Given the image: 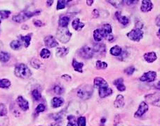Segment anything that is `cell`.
Masks as SVG:
<instances>
[{
	"instance_id": "obj_1",
	"label": "cell",
	"mask_w": 160,
	"mask_h": 126,
	"mask_svg": "<svg viewBox=\"0 0 160 126\" xmlns=\"http://www.w3.org/2000/svg\"><path fill=\"white\" fill-rule=\"evenodd\" d=\"M14 74L16 75V77H20V78L27 79L31 77L32 72L26 64H19L16 65L15 67Z\"/></svg>"
},
{
	"instance_id": "obj_2",
	"label": "cell",
	"mask_w": 160,
	"mask_h": 126,
	"mask_svg": "<svg viewBox=\"0 0 160 126\" xmlns=\"http://www.w3.org/2000/svg\"><path fill=\"white\" fill-rule=\"evenodd\" d=\"M40 11L39 10H37V11H23L20 13L16 14V15L14 16L12 19L16 23H22L26 21L27 20L30 19V18H32V16L39 15L40 14Z\"/></svg>"
},
{
	"instance_id": "obj_3",
	"label": "cell",
	"mask_w": 160,
	"mask_h": 126,
	"mask_svg": "<svg viewBox=\"0 0 160 126\" xmlns=\"http://www.w3.org/2000/svg\"><path fill=\"white\" fill-rule=\"evenodd\" d=\"M93 94V87L89 85H84L79 89L77 95L82 99H88Z\"/></svg>"
},
{
	"instance_id": "obj_4",
	"label": "cell",
	"mask_w": 160,
	"mask_h": 126,
	"mask_svg": "<svg viewBox=\"0 0 160 126\" xmlns=\"http://www.w3.org/2000/svg\"><path fill=\"white\" fill-rule=\"evenodd\" d=\"M58 39L62 43H67L70 41V37L72 36V33L70 32L67 28H60L58 29L56 33Z\"/></svg>"
},
{
	"instance_id": "obj_5",
	"label": "cell",
	"mask_w": 160,
	"mask_h": 126,
	"mask_svg": "<svg viewBox=\"0 0 160 126\" xmlns=\"http://www.w3.org/2000/svg\"><path fill=\"white\" fill-rule=\"evenodd\" d=\"M127 37L131 40L134 42H139L143 37V32L140 29L135 28L127 34Z\"/></svg>"
},
{
	"instance_id": "obj_6",
	"label": "cell",
	"mask_w": 160,
	"mask_h": 126,
	"mask_svg": "<svg viewBox=\"0 0 160 126\" xmlns=\"http://www.w3.org/2000/svg\"><path fill=\"white\" fill-rule=\"evenodd\" d=\"M78 54L81 57L84 58L85 59H89V58H92L93 55V49L89 46H84V47L81 48L79 50Z\"/></svg>"
},
{
	"instance_id": "obj_7",
	"label": "cell",
	"mask_w": 160,
	"mask_h": 126,
	"mask_svg": "<svg viewBox=\"0 0 160 126\" xmlns=\"http://www.w3.org/2000/svg\"><path fill=\"white\" fill-rule=\"evenodd\" d=\"M157 77V73L155 71H148L145 73L140 77V80L143 82H153Z\"/></svg>"
},
{
	"instance_id": "obj_8",
	"label": "cell",
	"mask_w": 160,
	"mask_h": 126,
	"mask_svg": "<svg viewBox=\"0 0 160 126\" xmlns=\"http://www.w3.org/2000/svg\"><path fill=\"white\" fill-rule=\"evenodd\" d=\"M44 44L47 47L53 48L59 45V43L52 35H48L44 38Z\"/></svg>"
},
{
	"instance_id": "obj_9",
	"label": "cell",
	"mask_w": 160,
	"mask_h": 126,
	"mask_svg": "<svg viewBox=\"0 0 160 126\" xmlns=\"http://www.w3.org/2000/svg\"><path fill=\"white\" fill-rule=\"evenodd\" d=\"M16 102L18 106L22 109L23 111H26L29 109V103L26 99H24L22 96H18L16 99Z\"/></svg>"
},
{
	"instance_id": "obj_10",
	"label": "cell",
	"mask_w": 160,
	"mask_h": 126,
	"mask_svg": "<svg viewBox=\"0 0 160 126\" xmlns=\"http://www.w3.org/2000/svg\"><path fill=\"white\" fill-rule=\"evenodd\" d=\"M149 107L145 102H143L140 103V104L139 105V108L137 111L135 113V117H141L142 115L144 114L145 112H147L148 111Z\"/></svg>"
},
{
	"instance_id": "obj_11",
	"label": "cell",
	"mask_w": 160,
	"mask_h": 126,
	"mask_svg": "<svg viewBox=\"0 0 160 126\" xmlns=\"http://www.w3.org/2000/svg\"><path fill=\"white\" fill-rule=\"evenodd\" d=\"M93 83H94L95 87L96 88H99V89L100 88L108 87V84H107L105 80L103 79V77H95Z\"/></svg>"
},
{
	"instance_id": "obj_12",
	"label": "cell",
	"mask_w": 160,
	"mask_h": 126,
	"mask_svg": "<svg viewBox=\"0 0 160 126\" xmlns=\"http://www.w3.org/2000/svg\"><path fill=\"white\" fill-rule=\"evenodd\" d=\"M101 31L103 34V37H105V38H108V37L112 35V26L108 24H104L102 28L101 29Z\"/></svg>"
},
{
	"instance_id": "obj_13",
	"label": "cell",
	"mask_w": 160,
	"mask_h": 126,
	"mask_svg": "<svg viewBox=\"0 0 160 126\" xmlns=\"http://www.w3.org/2000/svg\"><path fill=\"white\" fill-rule=\"evenodd\" d=\"M153 8V4L149 0H143L142 2V5L140 7V9L143 12L150 11Z\"/></svg>"
},
{
	"instance_id": "obj_14",
	"label": "cell",
	"mask_w": 160,
	"mask_h": 126,
	"mask_svg": "<svg viewBox=\"0 0 160 126\" xmlns=\"http://www.w3.org/2000/svg\"><path fill=\"white\" fill-rule=\"evenodd\" d=\"M99 96L101 98H105L107 96L111 95L113 94V90L109 87H103L99 89Z\"/></svg>"
},
{
	"instance_id": "obj_15",
	"label": "cell",
	"mask_w": 160,
	"mask_h": 126,
	"mask_svg": "<svg viewBox=\"0 0 160 126\" xmlns=\"http://www.w3.org/2000/svg\"><path fill=\"white\" fill-rule=\"evenodd\" d=\"M143 57H144L145 60L148 63H152L154 61H155L157 58V54H156L155 52H148V53L145 54Z\"/></svg>"
},
{
	"instance_id": "obj_16",
	"label": "cell",
	"mask_w": 160,
	"mask_h": 126,
	"mask_svg": "<svg viewBox=\"0 0 160 126\" xmlns=\"http://www.w3.org/2000/svg\"><path fill=\"white\" fill-rule=\"evenodd\" d=\"M123 82H124V80L123 78H122V77L116 79L113 82L114 85L117 87V90L120 92H124L126 90V86L124 85Z\"/></svg>"
},
{
	"instance_id": "obj_17",
	"label": "cell",
	"mask_w": 160,
	"mask_h": 126,
	"mask_svg": "<svg viewBox=\"0 0 160 126\" xmlns=\"http://www.w3.org/2000/svg\"><path fill=\"white\" fill-rule=\"evenodd\" d=\"M115 16H116V18L119 20V22L120 23V24L124 25V26H126V25L128 24V22H129L128 18L125 16H122L121 14V12H119V11L116 12Z\"/></svg>"
},
{
	"instance_id": "obj_18",
	"label": "cell",
	"mask_w": 160,
	"mask_h": 126,
	"mask_svg": "<svg viewBox=\"0 0 160 126\" xmlns=\"http://www.w3.org/2000/svg\"><path fill=\"white\" fill-rule=\"evenodd\" d=\"M105 46L103 44H96L94 45L92 49L93 52H94V53L102 54L105 53Z\"/></svg>"
},
{
	"instance_id": "obj_19",
	"label": "cell",
	"mask_w": 160,
	"mask_h": 126,
	"mask_svg": "<svg viewBox=\"0 0 160 126\" xmlns=\"http://www.w3.org/2000/svg\"><path fill=\"white\" fill-rule=\"evenodd\" d=\"M124 104H125V103H124V96L121 95V94L117 95V97H116L115 102H114V105H115L116 108L117 109L122 108V107H123L124 106Z\"/></svg>"
},
{
	"instance_id": "obj_20",
	"label": "cell",
	"mask_w": 160,
	"mask_h": 126,
	"mask_svg": "<svg viewBox=\"0 0 160 126\" xmlns=\"http://www.w3.org/2000/svg\"><path fill=\"white\" fill-rule=\"evenodd\" d=\"M72 28H73L75 30L80 31V30H82L83 28H84V23L81 22L80 20L79 19V18H76V19H74L73 21H72Z\"/></svg>"
},
{
	"instance_id": "obj_21",
	"label": "cell",
	"mask_w": 160,
	"mask_h": 126,
	"mask_svg": "<svg viewBox=\"0 0 160 126\" xmlns=\"http://www.w3.org/2000/svg\"><path fill=\"white\" fill-rule=\"evenodd\" d=\"M63 104H64V99L63 98L61 97L53 98L51 102L52 106H53V108H59V107L61 106Z\"/></svg>"
},
{
	"instance_id": "obj_22",
	"label": "cell",
	"mask_w": 160,
	"mask_h": 126,
	"mask_svg": "<svg viewBox=\"0 0 160 126\" xmlns=\"http://www.w3.org/2000/svg\"><path fill=\"white\" fill-rule=\"evenodd\" d=\"M20 41L23 43V45L26 47H28L30 45V41H31V37H32V34L27 35L26 36H22L20 35L19 37Z\"/></svg>"
},
{
	"instance_id": "obj_23",
	"label": "cell",
	"mask_w": 160,
	"mask_h": 126,
	"mask_svg": "<svg viewBox=\"0 0 160 126\" xmlns=\"http://www.w3.org/2000/svg\"><path fill=\"white\" fill-rule=\"evenodd\" d=\"M70 22V18L68 16H61L59 18V24L61 28H67Z\"/></svg>"
},
{
	"instance_id": "obj_24",
	"label": "cell",
	"mask_w": 160,
	"mask_h": 126,
	"mask_svg": "<svg viewBox=\"0 0 160 126\" xmlns=\"http://www.w3.org/2000/svg\"><path fill=\"white\" fill-rule=\"evenodd\" d=\"M69 53V49L67 47H63L58 48L56 50V55L59 57H63Z\"/></svg>"
},
{
	"instance_id": "obj_25",
	"label": "cell",
	"mask_w": 160,
	"mask_h": 126,
	"mask_svg": "<svg viewBox=\"0 0 160 126\" xmlns=\"http://www.w3.org/2000/svg\"><path fill=\"white\" fill-rule=\"evenodd\" d=\"M72 66L74 69V71H77L79 73H82L83 72V66H84V64L82 62H78L75 59L72 61Z\"/></svg>"
},
{
	"instance_id": "obj_26",
	"label": "cell",
	"mask_w": 160,
	"mask_h": 126,
	"mask_svg": "<svg viewBox=\"0 0 160 126\" xmlns=\"http://www.w3.org/2000/svg\"><path fill=\"white\" fill-rule=\"evenodd\" d=\"M122 52V48L118 45L114 46V47H113L110 49V54L113 56H120Z\"/></svg>"
},
{
	"instance_id": "obj_27",
	"label": "cell",
	"mask_w": 160,
	"mask_h": 126,
	"mask_svg": "<svg viewBox=\"0 0 160 126\" xmlns=\"http://www.w3.org/2000/svg\"><path fill=\"white\" fill-rule=\"evenodd\" d=\"M93 38H94L95 41L96 42H101L102 39L103 38V34H102L101 29H96L93 31Z\"/></svg>"
},
{
	"instance_id": "obj_28",
	"label": "cell",
	"mask_w": 160,
	"mask_h": 126,
	"mask_svg": "<svg viewBox=\"0 0 160 126\" xmlns=\"http://www.w3.org/2000/svg\"><path fill=\"white\" fill-rule=\"evenodd\" d=\"M11 56L9 53L5 52H0V61L3 63H7L9 61Z\"/></svg>"
},
{
	"instance_id": "obj_29",
	"label": "cell",
	"mask_w": 160,
	"mask_h": 126,
	"mask_svg": "<svg viewBox=\"0 0 160 126\" xmlns=\"http://www.w3.org/2000/svg\"><path fill=\"white\" fill-rule=\"evenodd\" d=\"M22 43L20 40H14L10 43V47L14 50H18L22 47Z\"/></svg>"
},
{
	"instance_id": "obj_30",
	"label": "cell",
	"mask_w": 160,
	"mask_h": 126,
	"mask_svg": "<svg viewBox=\"0 0 160 126\" xmlns=\"http://www.w3.org/2000/svg\"><path fill=\"white\" fill-rule=\"evenodd\" d=\"M11 81L8 79H2L0 80V88H4V89H7L11 86Z\"/></svg>"
},
{
	"instance_id": "obj_31",
	"label": "cell",
	"mask_w": 160,
	"mask_h": 126,
	"mask_svg": "<svg viewBox=\"0 0 160 126\" xmlns=\"http://www.w3.org/2000/svg\"><path fill=\"white\" fill-rule=\"evenodd\" d=\"M109 3H110L112 5L114 6V7L117 8V9H119L123 7L124 5V1H120V0H115V1H108Z\"/></svg>"
},
{
	"instance_id": "obj_32",
	"label": "cell",
	"mask_w": 160,
	"mask_h": 126,
	"mask_svg": "<svg viewBox=\"0 0 160 126\" xmlns=\"http://www.w3.org/2000/svg\"><path fill=\"white\" fill-rule=\"evenodd\" d=\"M30 65L33 68L38 69L41 67V63L40 62V61L37 59V58H32L30 61Z\"/></svg>"
},
{
	"instance_id": "obj_33",
	"label": "cell",
	"mask_w": 160,
	"mask_h": 126,
	"mask_svg": "<svg viewBox=\"0 0 160 126\" xmlns=\"http://www.w3.org/2000/svg\"><path fill=\"white\" fill-rule=\"evenodd\" d=\"M69 2H70V1H66V0H65V1H63V0H60V1L58 2V3H57L56 9L58 10L63 9L64 8H65L67 4Z\"/></svg>"
},
{
	"instance_id": "obj_34",
	"label": "cell",
	"mask_w": 160,
	"mask_h": 126,
	"mask_svg": "<svg viewBox=\"0 0 160 126\" xmlns=\"http://www.w3.org/2000/svg\"><path fill=\"white\" fill-rule=\"evenodd\" d=\"M95 66L99 70H103V69L107 68V64L104 61H97L96 64H95Z\"/></svg>"
},
{
	"instance_id": "obj_35",
	"label": "cell",
	"mask_w": 160,
	"mask_h": 126,
	"mask_svg": "<svg viewBox=\"0 0 160 126\" xmlns=\"http://www.w3.org/2000/svg\"><path fill=\"white\" fill-rule=\"evenodd\" d=\"M68 119L69 121V123H68L67 126H79L77 125V123L75 117L73 116V115H69L68 117Z\"/></svg>"
},
{
	"instance_id": "obj_36",
	"label": "cell",
	"mask_w": 160,
	"mask_h": 126,
	"mask_svg": "<svg viewBox=\"0 0 160 126\" xmlns=\"http://www.w3.org/2000/svg\"><path fill=\"white\" fill-rule=\"evenodd\" d=\"M11 11L8 10H1L0 11V19H6L9 17Z\"/></svg>"
},
{
	"instance_id": "obj_37",
	"label": "cell",
	"mask_w": 160,
	"mask_h": 126,
	"mask_svg": "<svg viewBox=\"0 0 160 126\" xmlns=\"http://www.w3.org/2000/svg\"><path fill=\"white\" fill-rule=\"evenodd\" d=\"M32 95L35 101H39L41 98V94L38 90H34L32 92Z\"/></svg>"
},
{
	"instance_id": "obj_38",
	"label": "cell",
	"mask_w": 160,
	"mask_h": 126,
	"mask_svg": "<svg viewBox=\"0 0 160 126\" xmlns=\"http://www.w3.org/2000/svg\"><path fill=\"white\" fill-rule=\"evenodd\" d=\"M51 56V52L48 49H43L40 52V56L42 58H48Z\"/></svg>"
},
{
	"instance_id": "obj_39",
	"label": "cell",
	"mask_w": 160,
	"mask_h": 126,
	"mask_svg": "<svg viewBox=\"0 0 160 126\" xmlns=\"http://www.w3.org/2000/svg\"><path fill=\"white\" fill-rule=\"evenodd\" d=\"M7 114V109L5 104H0V116H6Z\"/></svg>"
},
{
	"instance_id": "obj_40",
	"label": "cell",
	"mask_w": 160,
	"mask_h": 126,
	"mask_svg": "<svg viewBox=\"0 0 160 126\" xmlns=\"http://www.w3.org/2000/svg\"><path fill=\"white\" fill-rule=\"evenodd\" d=\"M9 119L7 116H0V126H7Z\"/></svg>"
},
{
	"instance_id": "obj_41",
	"label": "cell",
	"mask_w": 160,
	"mask_h": 126,
	"mask_svg": "<svg viewBox=\"0 0 160 126\" xmlns=\"http://www.w3.org/2000/svg\"><path fill=\"white\" fill-rule=\"evenodd\" d=\"M86 118L84 116H81L77 119V125L79 126H86Z\"/></svg>"
},
{
	"instance_id": "obj_42",
	"label": "cell",
	"mask_w": 160,
	"mask_h": 126,
	"mask_svg": "<svg viewBox=\"0 0 160 126\" xmlns=\"http://www.w3.org/2000/svg\"><path fill=\"white\" fill-rule=\"evenodd\" d=\"M53 91L57 94H62L64 92V89L61 85H56L53 88Z\"/></svg>"
},
{
	"instance_id": "obj_43",
	"label": "cell",
	"mask_w": 160,
	"mask_h": 126,
	"mask_svg": "<svg viewBox=\"0 0 160 126\" xmlns=\"http://www.w3.org/2000/svg\"><path fill=\"white\" fill-rule=\"evenodd\" d=\"M135 71H136V68H135L134 66H129L124 70V72H125V73H126L127 75H131L134 73Z\"/></svg>"
},
{
	"instance_id": "obj_44",
	"label": "cell",
	"mask_w": 160,
	"mask_h": 126,
	"mask_svg": "<svg viewBox=\"0 0 160 126\" xmlns=\"http://www.w3.org/2000/svg\"><path fill=\"white\" fill-rule=\"evenodd\" d=\"M45 109H46V107H45L44 105L42 104H40L37 106L35 111H36V112L37 113H41V112H43V111H44Z\"/></svg>"
},
{
	"instance_id": "obj_45",
	"label": "cell",
	"mask_w": 160,
	"mask_h": 126,
	"mask_svg": "<svg viewBox=\"0 0 160 126\" xmlns=\"http://www.w3.org/2000/svg\"><path fill=\"white\" fill-rule=\"evenodd\" d=\"M33 23H34V25L36 27H41V26H44V24L43 23L39 20H35L34 21H33Z\"/></svg>"
},
{
	"instance_id": "obj_46",
	"label": "cell",
	"mask_w": 160,
	"mask_h": 126,
	"mask_svg": "<svg viewBox=\"0 0 160 126\" xmlns=\"http://www.w3.org/2000/svg\"><path fill=\"white\" fill-rule=\"evenodd\" d=\"M62 77H63V79L66 80H67V81H70V80H71V76H70L69 75H62Z\"/></svg>"
},
{
	"instance_id": "obj_47",
	"label": "cell",
	"mask_w": 160,
	"mask_h": 126,
	"mask_svg": "<svg viewBox=\"0 0 160 126\" xmlns=\"http://www.w3.org/2000/svg\"><path fill=\"white\" fill-rule=\"evenodd\" d=\"M126 2L128 4V5H131L133 4L138 3V1H126Z\"/></svg>"
},
{
	"instance_id": "obj_48",
	"label": "cell",
	"mask_w": 160,
	"mask_h": 126,
	"mask_svg": "<svg viewBox=\"0 0 160 126\" xmlns=\"http://www.w3.org/2000/svg\"><path fill=\"white\" fill-rule=\"evenodd\" d=\"M93 14H94V16L95 17H98V10L96 9H94L93 11Z\"/></svg>"
},
{
	"instance_id": "obj_49",
	"label": "cell",
	"mask_w": 160,
	"mask_h": 126,
	"mask_svg": "<svg viewBox=\"0 0 160 126\" xmlns=\"http://www.w3.org/2000/svg\"><path fill=\"white\" fill-rule=\"evenodd\" d=\"M93 1H92V0H87L86 1V4L89 6H91L93 5Z\"/></svg>"
},
{
	"instance_id": "obj_50",
	"label": "cell",
	"mask_w": 160,
	"mask_h": 126,
	"mask_svg": "<svg viewBox=\"0 0 160 126\" xmlns=\"http://www.w3.org/2000/svg\"><path fill=\"white\" fill-rule=\"evenodd\" d=\"M53 4V1H47V5H48V7H51V6Z\"/></svg>"
},
{
	"instance_id": "obj_51",
	"label": "cell",
	"mask_w": 160,
	"mask_h": 126,
	"mask_svg": "<svg viewBox=\"0 0 160 126\" xmlns=\"http://www.w3.org/2000/svg\"><path fill=\"white\" fill-rule=\"evenodd\" d=\"M159 20H160V19H159V16H158V17H157V26H160V24H159Z\"/></svg>"
},
{
	"instance_id": "obj_52",
	"label": "cell",
	"mask_w": 160,
	"mask_h": 126,
	"mask_svg": "<svg viewBox=\"0 0 160 126\" xmlns=\"http://www.w3.org/2000/svg\"><path fill=\"white\" fill-rule=\"evenodd\" d=\"M106 121V119L105 118H103L101 119V123H105Z\"/></svg>"
},
{
	"instance_id": "obj_53",
	"label": "cell",
	"mask_w": 160,
	"mask_h": 126,
	"mask_svg": "<svg viewBox=\"0 0 160 126\" xmlns=\"http://www.w3.org/2000/svg\"><path fill=\"white\" fill-rule=\"evenodd\" d=\"M51 126H60V125L59 123H54V124H52Z\"/></svg>"
},
{
	"instance_id": "obj_54",
	"label": "cell",
	"mask_w": 160,
	"mask_h": 126,
	"mask_svg": "<svg viewBox=\"0 0 160 126\" xmlns=\"http://www.w3.org/2000/svg\"><path fill=\"white\" fill-rule=\"evenodd\" d=\"M1 47H2V43L1 42H0V49H1Z\"/></svg>"
},
{
	"instance_id": "obj_55",
	"label": "cell",
	"mask_w": 160,
	"mask_h": 126,
	"mask_svg": "<svg viewBox=\"0 0 160 126\" xmlns=\"http://www.w3.org/2000/svg\"><path fill=\"white\" fill-rule=\"evenodd\" d=\"M0 24H1V20H0Z\"/></svg>"
}]
</instances>
